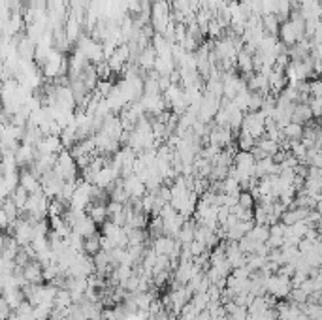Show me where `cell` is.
<instances>
[{"instance_id":"cell-1","label":"cell","mask_w":322,"mask_h":320,"mask_svg":"<svg viewBox=\"0 0 322 320\" xmlns=\"http://www.w3.org/2000/svg\"><path fill=\"white\" fill-rule=\"evenodd\" d=\"M290 277L279 275V273H271L266 281V294L271 296L273 300H285L290 292Z\"/></svg>"},{"instance_id":"cell-2","label":"cell","mask_w":322,"mask_h":320,"mask_svg":"<svg viewBox=\"0 0 322 320\" xmlns=\"http://www.w3.org/2000/svg\"><path fill=\"white\" fill-rule=\"evenodd\" d=\"M98 224L94 222L93 219H89L87 215H83V217H79V219L74 222V226H72V232L74 234H77V236H81L83 239H87V237H91L93 234H96L98 232Z\"/></svg>"},{"instance_id":"cell-3","label":"cell","mask_w":322,"mask_h":320,"mask_svg":"<svg viewBox=\"0 0 322 320\" xmlns=\"http://www.w3.org/2000/svg\"><path fill=\"white\" fill-rule=\"evenodd\" d=\"M23 277L28 285H43L42 266L36 260H30L28 264L23 266Z\"/></svg>"},{"instance_id":"cell-4","label":"cell","mask_w":322,"mask_h":320,"mask_svg":"<svg viewBox=\"0 0 322 320\" xmlns=\"http://www.w3.org/2000/svg\"><path fill=\"white\" fill-rule=\"evenodd\" d=\"M19 185L23 186L28 194L42 190V186H40V179L34 175L30 169H23V171L19 173Z\"/></svg>"},{"instance_id":"cell-5","label":"cell","mask_w":322,"mask_h":320,"mask_svg":"<svg viewBox=\"0 0 322 320\" xmlns=\"http://www.w3.org/2000/svg\"><path fill=\"white\" fill-rule=\"evenodd\" d=\"M245 236H249L251 239L258 241V243H266V239L270 237V226L268 224H254Z\"/></svg>"},{"instance_id":"cell-6","label":"cell","mask_w":322,"mask_h":320,"mask_svg":"<svg viewBox=\"0 0 322 320\" xmlns=\"http://www.w3.org/2000/svg\"><path fill=\"white\" fill-rule=\"evenodd\" d=\"M11 202L15 203L17 207H19V211H23V207H25V203H26V200H28V192H26L25 188L21 185H17L13 190H11V194L8 196Z\"/></svg>"},{"instance_id":"cell-7","label":"cell","mask_w":322,"mask_h":320,"mask_svg":"<svg viewBox=\"0 0 322 320\" xmlns=\"http://www.w3.org/2000/svg\"><path fill=\"white\" fill-rule=\"evenodd\" d=\"M100 251V232H96L93 234L91 237H87L83 239V253L89 254V256H93Z\"/></svg>"},{"instance_id":"cell-8","label":"cell","mask_w":322,"mask_h":320,"mask_svg":"<svg viewBox=\"0 0 322 320\" xmlns=\"http://www.w3.org/2000/svg\"><path fill=\"white\" fill-rule=\"evenodd\" d=\"M302 134H304V128H302V125H296V123H288L287 127L283 128V136L290 142H300Z\"/></svg>"},{"instance_id":"cell-9","label":"cell","mask_w":322,"mask_h":320,"mask_svg":"<svg viewBox=\"0 0 322 320\" xmlns=\"http://www.w3.org/2000/svg\"><path fill=\"white\" fill-rule=\"evenodd\" d=\"M70 305H72V296H70L66 288H60L57 296H55V300H53V307L55 309H66Z\"/></svg>"},{"instance_id":"cell-10","label":"cell","mask_w":322,"mask_h":320,"mask_svg":"<svg viewBox=\"0 0 322 320\" xmlns=\"http://www.w3.org/2000/svg\"><path fill=\"white\" fill-rule=\"evenodd\" d=\"M254 145H256L260 151L266 153L268 157H273V155L281 149L279 144H277V142H273V140H270V138H264V140H260V142L256 140V144H254Z\"/></svg>"},{"instance_id":"cell-11","label":"cell","mask_w":322,"mask_h":320,"mask_svg":"<svg viewBox=\"0 0 322 320\" xmlns=\"http://www.w3.org/2000/svg\"><path fill=\"white\" fill-rule=\"evenodd\" d=\"M0 209L6 213V217L9 219V224H11V222H15V220L19 219V213H21V211H19V207H17L15 203L11 202L9 198H6V200H4V203L0 205Z\"/></svg>"},{"instance_id":"cell-12","label":"cell","mask_w":322,"mask_h":320,"mask_svg":"<svg viewBox=\"0 0 322 320\" xmlns=\"http://www.w3.org/2000/svg\"><path fill=\"white\" fill-rule=\"evenodd\" d=\"M287 300L290 302V304H305L307 302V294H305L302 288H290V292H288Z\"/></svg>"},{"instance_id":"cell-13","label":"cell","mask_w":322,"mask_h":320,"mask_svg":"<svg viewBox=\"0 0 322 320\" xmlns=\"http://www.w3.org/2000/svg\"><path fill=\"white\" fill-rule=\"evenodd\" d=\"M237 203L241 205V207H245V209H253L256 202H254V198L251 196L249 190H241V192L237 194Z\"/></svg>"},{"instance_id":"cell-14","label":"cell","mask_w":322,"mask_h":320,"mask_svg":"<svg viewBox=\"0 0 322 320\" xmlns=\"http://www.w3.org/2000/svg\"><path fill=\"white\" fill-rule=\"evenodd\" d=\"M254 144H256V140H254L253 136L245 134V132H241V136H239V140H237V145H239V151H251L254 147Z\"/></svg>"},{"instance_id":"cell-15","label":"cell","mask_w":322,"mask_h":320,"mask_svg":"<svg viewBox=\"0 0 322 320\" xmlns=\"http://www.w3.org/2000/svg\"><path fill=\"white\" fill-rule=\"evenodd\" d=\"M51 309H53V307H47V305H36L32 309L34 320H49Z\"/></svg>"},{"instance_id":"cell-16","label":"cell","mask_w":322,"mask_h":320,"mask_svg":"<svg viewBox=\"0 0 322 320\" xmlns=\"http://www.w3.org/2000/svg\"><path fill=\"white\" fill-rule=\"evenodd\" d=\"M188 251H190V254H192V258H194V256H198V254L205 253V251H207V247H205L203 243H200V241H194V239H192V241L188 243Z\"/></svg>"},{"instance_id":"cell-17","label":"cell","mask_w":322,"mask_h":320,"mask_svg":"<svg viewBox=\"0 0 322 320\" xmlns=\"http://www.w3.org/2000/svg\"><path fill=\"white\" fill-rule=\"evenodd\" d=\"M9 315H11V309H9L8 302L4 300V296L0 294V319H2V320H4V319H8Z\"/></svg>"},{"instance_id":"cell-18","label":"cell","mask_w":322,"mask_h":320,"mask_svg":"<svg viewBox=\"0 0 322 320\" xmlns=\"http://www.w3.org/2000/svg\"><path fill=\"white\" fill-rule=\"evenodd\" d=\"M8 226H9V219L6 217V213L0 209V232L2 230H8Z\"/></svg>"}]
</instances>
